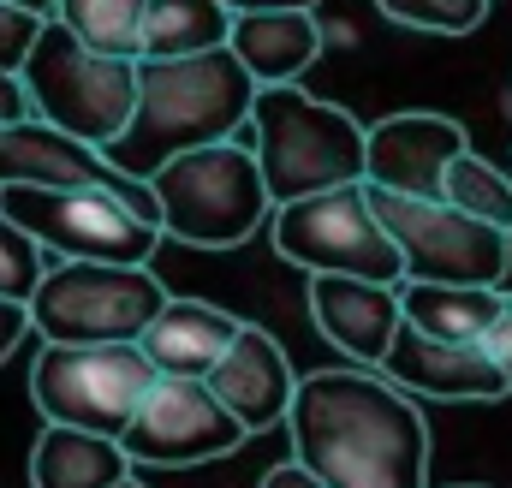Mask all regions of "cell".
Returning <instances> with one entry per match:
<instances>
[{"label": "cell", "instance_id": "obj_1", "mask_svg": "<svg viewBox=\"0 0 512 488\" xmlns=\"http://www.w3.org/2000/svg\"><path fill=\"white\" fill-rule=\"evenodd\" d=\"M286 435L328 488H429V423L382 369H310Z\"/></svg>", "mask_w": 512, "mask_h": 488}, {"label": "cell", "instance_id": "obj_2", "mask_svg": "<svg viewBox=\"0 0 512 488\" xmlns=\"http://www.w3.org/2000/svg\"><path fill=\"white\" fill-rule=\"evenodd\" d=\"M256 84L233 48L185 54V60H137V114L126 137L108 149V161L149 179L185 149H209L227 137H245L256 114Z\"/></svg>", "mask_w": 512, "mask_h": 488}, {"label": "cell", "instance_id": "obj_3", "mask_svg": "<svg viewBox=\"0 0 512 488\" xmlns=\"http://www.w3.org/2000/svg\"><path fill=\"white\" fill-rule=\"evenodd\" d=\"M245 143L256 149L274 209L340 185H370V125H358L340 102H322L298 84L256 90Z\"/></svg>", "mask_w": 512, "mask_h": 488}, {"label": "cell", "instance_id": "obj_4", "mask_svg": "<svg viewBox=\"0 0 512 488\" xmlns=\"http://www.w3.org/2000/svg\"><path fill=\"white\" fill-rule=\"evenodd\" d=\"M149 191L161 203V233L191 250H239L262 221H274L268 179L245 137L173 155L161 173H149Z\"/></svg>", "mask_w": 512, "mask_h": 488}, {"label": "cell", "instance_id": "obj_5", "mask_svg": "<svg viewBox=\"0 0 512 488\" xmlns=\"http://www.w3.org/2000/svg\"><path fill=\"white\" fill-rule=\"evenodd\" d=\"M173 304L155 268L131 262H54L30 298L42 346H131Z\"/></svg>", "mask_w": 512, "mask_h": 488}, {"label": "cell", "instance_id": "obj_6", "mask_svg": "<svg viewBox=\"0 0 512 488\" xmlns=\"http://www.w3.org/2000/svg\"><path fill=\"white\" fill-rule=\"evenodd\" d=\"M24 84H30L36 120L96 143L102 155L126 137L131 114H137V60L84 48L60 18L42 24V42L24 60Z\"/></svg>", "mask_w": 512, "mask_h": 488}, {"label": "cell", "instance_id": "obj_7", "mask_svg": "<svg viewBox=\"0 0 512 488\" xmlns=\"http://www.w3.org/2000/svg\"><path fill=\"white\" fill-rule=\"evenodd\" d=\"M155 381L161 369L149 364L137 340L131 346H36L30 405L42 411V423H66V429L120 441Z\"/></svg>", "mask_w": 512, "mask_h": 488}, {"label": "cell", "instance_id": "obj_8", "mask_svg": "<svg viewBox=\"0 0 512 488\" xmlns=\"http://www.w3.org/2000/svg\"><path fill=\"white\" fill-rule=\"evenodd\" d=\"M268 233H274V250L304 274H352V280H387V286L405 280V256L376 215L370 185H340L322 197L280 203Z\"/></svg>", "mask_w": 512, "mask_h": 488}, {"label": "cell", "instance_id": "obj_9", "mask_svg": "<svg viewBox=\"0 0 512 488\" xmlns=\"http://www.w3.org/2000/svg\"><path fill=\"white\" fill-rule=\"evenodd\" d=\"M370 197L405 256V280H429V286H501L507 280L512 233L453 209L447 197H393L376 185Z\"/></svg>", "mask_w": 512, "mask_h": 488}, {"label": "cell", "instance_id": "obj_10", "mask_svg": "<svg viewBox=\"0 0 512 488\" xmlns=\"http://www.w3.org/2000/svg\"><path fill=\"white\" fill-rule=\"evenodd\" d=\"M0 209L60 262H131L149 268L155 244L167 239L155 221H143L120 191H42V185H6Z\"/></svg>", "mask_w": 512, "mask_h": 488}, {"label": "cell", "instance_id": "obj_11", "mask_svg": "<svg viewBox=\"0 0 512 488\" xmlns=\"http://www.w3.org/2000/svg\"><path fill=\"white\" fill-rule=\"evenodd\" d=\"M245 441H251V429L209 393V381H173V375H161L149 387L131 429L120 435L131 465H155V471L209 465V459L239 453Z\"/></svg>", "mask_w": 512, "mask_h": 488}, {"label": "cell", "instance_id": "obj_12", "mask_svg": "<svg viewBox=\"0 0 512 488\" xmlns=\"http://www.w3.org/2000/svg\"><path fill=\"white\" fill-rule=\"evenodd\" d=\"M6 185H42V191H120L143 221L161 227V203L149 191V179L120 173L96 143L60 131L48 120L0 125V191Z\"/></svg>", "mask_w": 512, "mask_h": 488}, {"label": "cell", "instance_id": "obj_13", "mask_svg": "<svg viewBox=\"0 0 512 488\" xmlns=\"http://www.w3.org/2000/svg\"><path fill=\"white\" fill-rule=\"evenodd\" d=\"M310 322L316 334L346 352L352 364L382 369L399 328H405V304H399V286L387 280H352V274H310Z\"/></svg>", "mask_w": 512, "mask_h": 488}, {"label": "cell", "instance_id": "obj_14", "mask_svg": "<svg viewBox=\"0 0 512 488\" xmlns=\"http://www.w3.org/2000/svg\"><path fill=\"white\" fill-rule=\"evenodd\" d=\"M471 149L447 114H387L370 125V185L393 197H447V167Z\"/></svg>", "mask_w": 512, "mask_h": 488}, {"label": "cell", "instance_id": "obj_15", "mask_svg": "<svg viewBox=\"0 0 512 488\" xmlns=\"http://www.w3.org/2000/svg\"><path fill=\"white\" fill-rule=\"evenodd\" d=\"M382 375L405 393L447 399V405H477V399H507L512 393L483 340H435V334H423L411 322L399 328Z\"/></svg>", "mask_w": 512, "mask_h": 488}, {"label": "cell", "instance_id": "obj_16", "mask_svg": "<svg viewBox=\"0 0 512 488\" xmlns=\"http://www.w3.org/2000/svg\"><path fill=\"white\" fill-rule=\"evenodd\" d=\"M209 393L251 429V435H268V429H286L292 417V399H298V375L286 364L280 340L268 328L245 322V334L233 340V352L215 364L209 375Z\"/></svg>", "mask_w": 512, "mask_h": 488}, {"label": "cell", "instance_id": "obj_17", "mask_svg": "<svg viewBox=\"0 0 512 488\" xmlns=\"http://www.w3.org/2000/svg\"><path fill=\"white\" fill-rule=\"evenodd\" d=\"M239 334H245V322L233 310L203 304V298H173L137 346L149 352V364L161 375H173V381H209L215 364L233 352Z\"/></svg>", "mask_w": 512, "mask_h": 488}, {"label": "cell", "instance_id": "obj_18", "mask_svg": "<svg viewBox=\"0 0 512 488\" xmlns=\"http://www.w3.org/2000/svg\"><path fill=\"white\" fill-rule=\"evenodd\" d=\"M256 84H298L322 60V24L316 12H239L227 42Z\"/></svg>", "mask_w": 512, "mask_h": 488}, {"label": "cell", "instance_id": "obj_19", "mask_svg": "<svg viewBox=\"0 0 512 488\" xmlns=\"http://www.w3.org/2000/svg\"><path fill=\"white\" fill-rule=\"evenodd\" d=\"M131 471L137 465L114 435H90L66 423H42L30 447V488H120L131 483Z\"/></svg>", "mask_w": 512, "mask_h": 488}, {"label": "cell", "instance_id": "obj_20", "mask_svg": "<svg viewBox=\"0 0 512 488\" xmlns=\"http://www.w3.org/2000/svg\"><path fill=\"white\" fill-rule=\"evenodd\" d=\"M405 322L435 334V340H489L507 292L501 286H429V280H399Z\"/></svg>", "mask_w": 512, "mask_h": 488}, {"label": "cell", "instance_id": "obj_21", "mask_svg": "<svg viewBox=\"0 0 512 488\" xmlns=\"http://www.w3.org/2000/svg\"><path fill=\"white\" fill-rule=\"evenodd\" d=\"M233 6L221 0H149L143 24V60H185L233 42Z\"/></svg>", "mask_w": 512, "mask_h": 488}, {"label": "cell", "instance_id": "obj_22", "mask_svg": "<svg viewBox=\"0 0 512 488\" xmlns=\"http://www.w3.org/2000/svg\"><path fill=\"white\" fill-rule=\"evenodd\" d=\"M84 48L114 54V60H143V24H149V0H60L54 12Z\"/></svg>", "mask_w": 512, "mask_h": 488}, {"label": "cell", "instance_id": "obj_23", "mask_svg": "<svg viewBox=\"0 0 512 488\" xmlns=\"http://www.w3.org/2000/svg\"><path fill=\"white\" fill-rule=\"evenodd\" d=\"M447 203L477 215V221H489V227H501V233H512V179L495 161H483L477 149H465L447 167Z\"/></svg>", "mask_w": 512, "mask_h": 488}, {"label": "cell", "instance_id": "obj_24", "mask_svg": "<svg viewBox=\"0 0 512 488\" xmlns=\"http://www.w3.org/2000/svg\"><path fill=\"white\" fill-rule=\"evenodd\" d=\"M393 24L423 36H471L489 18V0H376Z\"/></svg>", "mask_w": 512, "mask_h": 488}, {"label": "cell", "instance_id": "obj_25", "mask_svg": "<svg viewBox=\"0 0 512 488\" xmlns=\"http://www.w3.org/2000/svg\"><path fill=\"white\" fill-rule=\"evenodd\" d=\"M42 274H48V262H42V244L30 239L6 209H0V298H18V304H30L36 298V286H42Z\"/></svg>", "mask_w": 512, "mask_h": 488}, {"label": "cell", "instance_id": "obj_26", "mask_svg": "<svg viewBox=\"0 0 512 488\" xmlns=\"http://www.w3.org/2000/svg\"><path fill=\"white\" fill-rule=\"evenodd\" d=\"M42 24L48 18H30V12H18V6L0 0V72H24V60L42 42Z\"/></svg>", "mask_w": 512, "mask_h": 488}, {"label": "cell", "instance_id": "obj_27", "mask_svg": "<svg viewBox=\"0 0 512 488\" xmlns=\"http://www.w3.org/2000/svg\"><path fill=\"white\" fill-rule=\"evenodd\" d=\"M24 120H36L30 84H24V72H0V125H24Z\"/></svg>", "mask_w": 512, "mask_h": 488}, {"label": "cell", "instance_id": "obj_28", "mask_svg": "<svg viewBox=\"0 0 512 488\" xmlns=\"http://www.w3.org/2000/svg\"><path fill=\"white\" fill-rule=\"evenodd\" d=\"M18 340H36V328H30V304L0 298V364L18 352Z\"/></svg>", "mask_w": 512, "mask_h": 488}, {"label": "cell", "instance_id": "obj_29", "mask_svg": "<svg viewBox=\"0 0 512 488\" xmlns=\"http://www.w3.org/2000/svg\"><path fill=\"white\" fill-rule=\"evenodd\" d=\"M256 488H328V483H322L304 459H280V465H268V471H262V483H256Z\"/></svg>", "mask_w": 512, "mask_h": 488}, {"label": "cell", "instance_id": "obj_30", "mask_svg": "<svg viewBox=\"0 0 512 488\" xmlns=\"http://www.w3.org/2000/svg\"><path fill=\"white\" fill-rule=\"evenodd\" d=\"M489 358L501 364V375H507V387H512V292H507V304H501V316H495V328H489Z\"/></svg>", "mask_w": 512, "mask_h": 488}, {"label": "cell", "instance_id": "obj_31", "mask_svg": "<svg viewBox=\"0 0 512 488\" xmlns=\"http://www.w3.org/2000/svg\"><path fill=\"white\" fill-rule=\"evenodd\" d=\"M233 12H316L322 0H221Z\"/></svg>", "mask_w": 512, "mask_h": 488}, {"label": "cell", "instance_id": "obj_32", "mask_svg": "<svg viewBox=\"0 0 512 488\" xmlns=\"http://www.w3.org/2000/svg\"><path fill=\"white\" fill-rule=\"evenodd\" d=\"M6 6H18V12H30V18H54V12H60V0H6Z\"/></svg>", "mask_w": 512, "mask_h": 488}, {"label": "cell", "instance_id": "obj_33", "mask_svg": "<svg viewBox=\"0 0 512 488\" xmlns=\"http://www.w3.org/2000/svg\"><path fill=\"white\" fill-rule=\"evenodd\" d=\"M120 488H143V483H137V477H131V483H120Z\"/></svg>", "mask_w": 512, "mask_h": 488}, {"label": "cell", "instance_id": "obj_34", "mask_svg": "<svg viewBox=\"0 0 512 488\" xmlns=\"http://www.w3.org/2000/svg\"><path fill=\"white\" fill-rule=\"evenodd\" d=\"M453 488H483V483H453Z\"/></svg>", "mask_w": 512, "mask_h": 488}]
</instances>
